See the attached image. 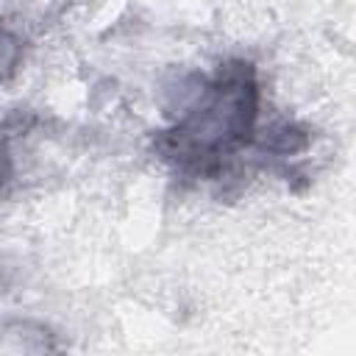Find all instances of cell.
I'll use <instances>...</instances> for the list:
<instances>
[{"label": "cell", "instance_id": "cell-1", "mask_svg": "<svg viewBox=\"0 0 356 356\" xmlns=\"http://www.w3.org/2000/svg\"><path fill=\"white\" fill-rule=\"evenodd\" d=\"M259 117V86L245 61L220 64L181 108L178 120L159 134L156 147L175 172L214 178L225 161L253 142Z\"/></svg>", "mask_w": 356, "mask_h": 356}]
</instances>
